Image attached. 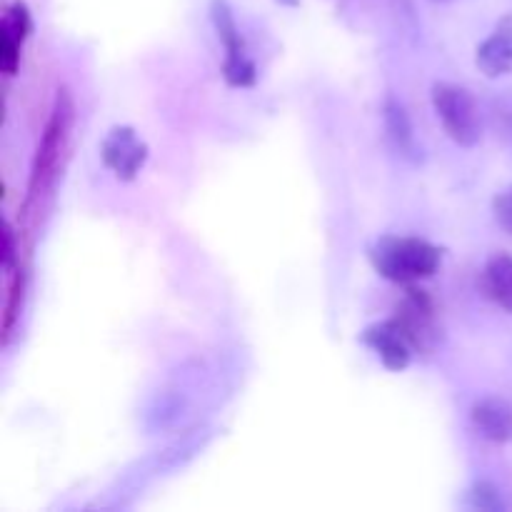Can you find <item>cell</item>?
I'll return each instance as SVG.
<instances>
[{"label": "cell", "mask_w": 512, "mask_h": 512, "mask_svg": "<svg viewBox=\"0 0 512 512\" xmlns=\"http://www.w3.org/2000/svg\"><path fill=\"white\" fill-rule=\"evenodd\" d=\"M375 273L390 283L415 285L438 273L443 250L423 238L410 235H383L368 250Z\"/></svg>", "instance_id": "1"}, {"label": "cell", "mask_w": 512, "mask_h": 512, "mask_svg": "<svg viewBox=\"0 0 512 512\" xmlns=\"http://www.w3.org/2000/svg\"><path fill=\"white\" fill-rule=\"evenodd\" d=\"M433 108L438 120L443 123L445 133L460 148H473L483 138V113L475 100V95L468 88L448 80L433 83Z\"/></svg>", "instance_id": "2"}, {"label": "cell", "mask_w": 512, "mask_h": 512, "mask_svg": "<svg viewBox=\"0 0 512 512\" xmlns=\"http://www.w3.org/2000/svg\"><path fill=\"white\" fill-rule=\"evenodd\" d=\"M73 113H75V105H73V98H70V93L65 88L58 90L53 110H50V118L48 123H45L43 138H40L38 150H35L33 170H30V185H28L30 200L43 195L45 190H48V185L53 183L55 170H58V163H60V155H63L65 143H68L70 125H73Z\"/></svg>", "instance_id": "3"}, {"label": "cell", "mask_w": 512, "mask_h": 512, "mask_svg": "<svg viewBox=\"0 0 512 512\" xmlns=\"http://www.w3.org/2000/svg\"><path fill=\"white\" fill-rule=\"evenodd\" d=\"M210 20H213V28L218 33L220 43L225 45V83L233 85V88H250L255 83V78H258V70H255L253 60L245 55L243 38H240L238 23H235V15L230 10V5L225 0H213L210 3Z\"/></svg>", "instance_id": "4"}, {"label": "cell", "mask_w": 512, "mask_h": 512, "mask_svg": "<svg viewBox=\"0 0 512 512\" xmlns=\"http://www.w3.org/2000/svg\"><path fill=\"white\" fill-rule=\"evenodd\" d=\"M393 320L418 353H433L435 345L440 343L438 310H435L433 298L425 290L408 288L405 298L395 308Z\"/></svg>", "instance_id": "5"}, {"label": "cell", "mask_w": 512, "mask_h": 512, "mask_svg": "<svg viewBox=\"0 0 512 512\" xmlns=\"http://www.w3.org/2000/svg\"><path fill=\"white\" fill-rule=\"evenodd\" d=\"M100 158H103L105 168H110L118 180H135L143 170L145 160H148V145L138 138L135 128L130 125H115L108 135H105L103 145H100Z\"/></svg>", "instance_id": "6"}, {"label": "cell", "mask_w": 512, "mask_h": 512, "mask_svg": "<svg viewBox=\"0 0 512 512\" xmlns=\"http://www.w3.org/2000/svg\"><path fill=\"white\" fill-rule=\"evenodd\" d=\"M360 340L378 355V360L390 373H403V370H408L410 360H413V345H410V340L405 338V333L393 318L368 325Z\"/></svg>", "instance_id": "7"}, {"label": "cell", "mask_w": 512, "mask_h": 512, "mask_svg": "<svg viewBox=\"0 0 512 512\" xmlns=\"http://www.w3.org/2000/svg\"><path fill=\"white\" fill-rule=\"evenodd\" d=\"M33 33V18L28 5L15 0L5 8L0 20V68L5 75H15L20 68V50Z\"/></svg>", "instance_id": "8"}, {"label": "cell", "mask_w": 512, "mask_h": 512, "mask_svg": "<svg viewBox=\"0 0 512 512\" xmlns=\"http://www.w3.org/2000/svg\"><path fill=\"white\" fill-rule=\"evenodd\" d=\"M470 423L475 433L495 445H505L512 440V403L500 395H485L475 400L470 408Z\"/></svg>", "instance_id": "9"}, {"label": "cell", "mask_w": 512, "mask_h": 512, "mask_svg": "<svg viewBox=\"0 0 512 512\" xmlns=\"http://www.w3.org/2000/svg\"><path fill=\"white\" fill-rule=\"evenodd\" d=\"M475 65L490 80L512 73V18L500 20L498 28L478 45Z\"/></svg>", "instance_id": "10"}, {"label": "cell", "mask_w": 512, "mask_h": 512, "mask_svg": "<svg viewBox=\"0 0 512 512\" xmlns=\"http://www.w3.org/2000/svg\"><path fill=\"white\" fill-rule=\"evenodd\" d=\"M383 123H385V138L388 143L393 145L395 153L400 155L403 160H415L420 158V148L418 140H415V130H413V120H410L408 110L400 100L388 98L383 105Z\"/></svg>", "instance_id": "11"}, {"label": "cell", "mask_w": 512, "mask_h": 512, "mask_svg": "<svg viewBox=\"0 0 512 512\" xmlns=\"http://www.w3.org/2000/svg\"><path fill=\"white\" fill-rule=\"evenodd\" d=\"M483 290L495 305L512 315V255H490L483 270Z\"/></svg>", "instance_id": "12"}, {"label": "cell", "mask_w": 512, "mask_h": 512, "mask_svg": "<svg viewBox=\"0 0 512 512\" xmlns=\"http://www.w3.org/2000/svg\"><path fill=\"white\" fill-rule=\"evenodd\" d=\"M8 293H5V308H3V343H10L15 323H18L20 308H23V293H25V273L23 268H15L8 273Z\"/></svg>", "instance_id": "13"}, {"label": "cell", "mask_w": 512, "mask_h": 512, "mask_svg": "<svg viewBox=\"0 0 512 512\" xmlns=\"http://www.w3.org/2000/svg\"><path fill=\"white\" fill-rule=\"evenodd\" d=\"M490 125L495 135L512 148V90H505L490 103Z\"/></svg>", "instance_id": "14"}, {"label": "cell", "mask_w": 512, "mask_h": 512, "mask_svg": "<svg viewBox=\"0 0 512 512\" xmlns=\"http://www.w3.org/2000/svg\"><path fill=\"white\" fill-rule=\"evenodd\" d=\"M468 505L475 510H488V512H498V510L508 508L503 500V495H500L498 485H493L490 480H478V483L470 488Z\"/></svg>", "instance_id": "15"}, {"label": "cell", "mask_w": 512, "mask_h": 512, "mask_svg": "<svg viewBox=\"0 0 512 512\" xmlns=\"http://www.w3.org/2000/svg\"><path fill=\"white\" fill-rule=\"evenodd\" d=\"M0 265H3V273H13L18 268V250H15V230L13 225L5 220L3 223V250H0Z\"/></svg>", "instance_id": "16"}, {"label": "cell", "mask_w": 512, "mask_h": 512, "mask_svg": "<svg viewBox=\"0 0 512 512\" xmlns=\"http://www.w3.org/2000/svg\"><path fill=\"white\" fill-rule=\"evenodd\" d=\"M495 218L508 233H512V190L495 198Z\"/></svg>", "instance_id": "17"}, {"label": "cell", "mask_w": 512, "mask_h": 512, "mask_svg": "<svg viewBox=\"0 0 512 512\" xmlns=\"http://www.w3.org/2000/svg\"><path fill=\"white\" fill-rule=\"evenodd\" d=\"M285 3H290V5H295V0H285Z\"/></svg>", "instance_id": "18"}, {"label": "cell", "mask_w": 512, "mask_h": 512, "mask_svg": "<svg viewBox=\"0 0 512 512\" xmlns=\"http://www.w3.org/2000/svg\"><path fill=\"white\" fill-rule=\"evenodd\" d=\"M435 3H445V0H435Z\"/></svg>", "instance_id": "19"}]
</instances>
